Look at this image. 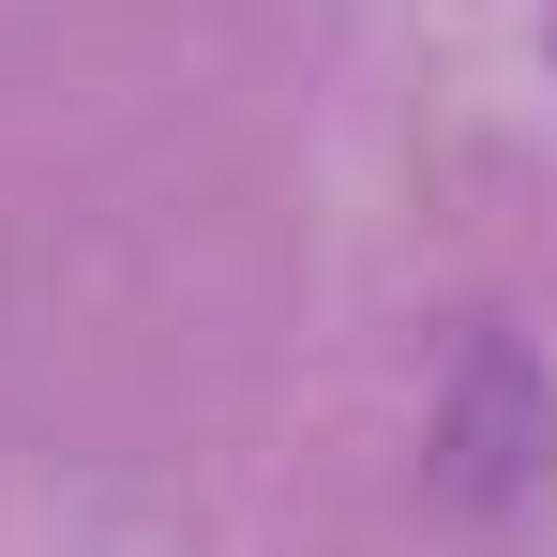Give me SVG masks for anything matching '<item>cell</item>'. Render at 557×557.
Instances as JSON below:
<instances>
[{"label":"cell","instance_id":"cell-1","mask_svg":"<svg viewBox=\"0 0 557 557\" xmlns=\"http://www.w3.org/2000/svg\"><path fill=\"white\" fill-rule=\"evenodd\" d=\"M543 482H557V376H543V347H512V332L453 347L437 422H422V497L453 528H512Z\"/></svg>","mask_w":557,"mask_h":557}]
</instances>
